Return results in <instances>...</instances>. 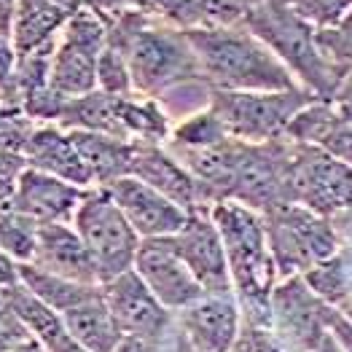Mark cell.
Instances as JSON below:
<instances>
[{"label": "cell", "instance_id": "obj_29", "mask_svg": "<svg viewBox=\"0 0 352 352\" xmlns=\"http://www.w3.org/2000/svg\"><path fill=\"white\" fill-rule=\"evenodd\" d=\"M97 89L105 91V94H113V97L135 94L126 57L118 52L116 46H111V43L102 49L100 62H97Z\"/></svg>", "mask_w": 352, "mask_h": 352}, {"label": "cell", "instance_id": "obj_13", "mask_svg": "<svg viewBox=\"0 0 352 352\" xmlns=\"http://www.w3.org/2000/svg\"><path fill=\"white\" fill-rule=\"evenodd\" d=\"M135 272L143 277L151 294L170 312H180L188 304L207 296L199 280L191 274V269L183 264V258L175 253L170 236L143 239L138 258H135Z\"/></svg>", "mask_w": 352, "mask_h": 352}, {"label": "cell", "instance_id": "obj_11", "mask_svg": "<svg viewBox=\"0 0 352 352\" xmlns=\"http://www.w3.org/2000/svg\"><path fill=\"white\" fill-rule=\"evenodd\" d=\"M102 298L124 336L159 344L170 331V309L151 294V288L135 269L102 283Z\"/></svg>", "mask_w": 352, "mask_h": 352}, {"label": "cell", "instance_id": "obj_33", "mask_svg": "<svg viewBox=\"0 0 352 352\" xmlns=\"http://www.w3.org/2000/svg\"><path fill=\"white\" fill-rule=\"evenodd\" d=\"M331 102H333V108H336L342 116L352 121V67L344 70V76H342L339 87H336V91H333Z\"/></svg>", "mask_w": 352, "mask_h": 352}, {"label": "cell", "instance_id": "obj_16", "mask_svg": "<svg viewBox=\"0 0 352 352\" xmlns=\"http://www.w3.org/2000/svg\"><path fill=\"white\" fill-rule=\"evenodd\" d=\"M89 188L73 186L62 177L25 167L16 177L11 207L35 223H70Z\"/></svg>", "mask_w": 352, "mask_h": 352}, {"label": "cell", "instance_id": "obj_26", "mask_svg": "<svg viewBox=\"0 0 352 352\" xmlns=\"http://www.w3.org/2000/svg\"><path fill=\"white\" fill-rule=\"evenodd\" d=\"M304 283L312 288V294L318 298H323L328 307H342L352 294V280H350V269L344 264V256L336 253L331 258H325L320 264H315L312 269H307L304 274Z\"/></svg>", "mask_w": 352, "mask_h": 352}, {"label": "cell", "instance_id": "obj_31", "mask_svg": "<svg viewBox=\"0 0 352 352\" xmlns=\"http://www.w3.org/2000/svg\"><path fill=\"white\" fill-rule=\"evenodd\" d=\"M285 3L315 30L339 25L347 16V11H352V0H285Z\"/></svg>", "mask_w": 352, "mask_h": 352}, {"label": "cell", "instance_id": "obj_40", "mask_svg": "<svg viewBox=\"0 0 352 352\" xmlns=\"http://www.w3.org/2000/svg\"><path fill=\"white\" fill-rule=\"evenodd\" d=\"M8 352H46V350H43V347H41V344H38V342H35V339L30 336V339L19 342V344H16L14 350H8Z\"/></svg>", "mask_w": 352, "mask_h": 352}, {"label": "cell", "instance_id": "obj_22", "mask_svg": "<svg viewBox=\"0 0 352 352\" xmlns=\"http://www.w3.org/2000/svg\"><path fill=\"white\" fill-rule=\"evenodd\" d=\"M57 124L67 132H100V135H111L129 140L121 118H118V105L113 94H105L100 89L73 97L62 105Z\"/></svg>", "mask_w": 352, "mask_h": 352}, {"label": "cell", "instance_id": "obj_9", "mask_svg": "<svg viewBox=\"0 0 352 352\" xmlns=\"http://www.w3.org/2000/svg\"><path fill=\"white\" fill-rule=\"evenodd\" d=\"M288 191L291 202L336 221L352 212V164L331 156L323 148L291 140Z\"/></svg>", "mask_w": 352, "mask_h": 352}, {"label": "cell", "instance_id": "obj_32", "mask_svg": "<svg viewBox=\"0 0 352 352\" xmlns=\"http://www.w3.org/2000/svg\"><path fill=\"white\" fill-rule=\"evenodd\" d=\"M232 352H285V347L280 344L272 328L242 323V331L236 336Z\"/></svg>", "mask_w": 352, "mask_h": 352}, {"label": "cell", "instance_id": "obj_7", "mask_svg": "<svg viewBox=\"0 0 352 352\" xmlns=\"http://www.w3.org/2000/svg\"><path fill=\"white\" fill-rule=\"evenodd\" d=\"M70 223L78 232L81 242L87 245L89 256L97 266L100 285L135 269V258L143 239L124 218V212L118 210L105 188H97V186L89 188Z\"/></svg>", "mask_w": 352, "mask_h": 352}, {"label": "cell", "instance_id": "obj_8", "mask_svg": "<svg viewBox=\"0 0 352 352\" xmlns=\"http://www.w3.org/2000/svg\"><path fill=\"white\" fill-rule=\"evenodd\" d=\"M108 19L81 6L59 32L49 70V87L62 100H73L97 89V62L108 46Z\"/></svg>", "mask_w": 352, "mask_h": 352}, {"label": "cell", "instance_id": "obj_24", "mask_svg": "<svg viewBox=\"0 0 352 352\" xmlns=\"http://www.w3.org/2000/svg\"><path fill=\"white\" fill-rule=\"evenodd\" d=\"M19 269V280L25 283L32 296H38L46 307H52L54 312H65L70 309L73 304L84 301L91 294L100 291V285H81V283H70V280H62V277H54V274H46L41 269H35L32 264H16Z\"/></svg>", "mask_w": 352, "mask_h": 352}, {"label": "cell", "instance_id": "obj_21", "mask_svg": "<svg viewBox=\"0 0 352 352\" xmlns=\"http://www.w3.org/2000/svg\"><path fill=\"white\" fill-rule=\"evenodd\" d=\"M70 138L97 188H105L116 183L118 177L129 175L132 140H121V138L100 135V132H70Z\"/></svg>", "mask_w": 352, "mask_h": 352}, {"label": "cell", "instance_id": "obj_5", "mask_svg": "<svg viewBox=\"0 0 352 352\" xmlns=\"http://www.w3.org/2000/svg\"><path fill=\"white\" fill-rule=\"evenodd\" d=\"M264 223L280 280L304 274L307 269L339 253L336 223L298 202H285L266 210Z\"/></svg>", "mask_w": 352, "mask_h": 352}, {"label": "cell", "instance_id": "obj_37", "mask_svg": "<svg viewBox=\"0 0 352 352\" xmlns=\"http://www.w3.org/2000/svg\"><path fill=\"white\" fill-rule=\"evenodd\" d=\"M116 352H162L159 344H151L143 339H132V336H124V342L116 347Z\"/></svg>", "mask_w": 352, "mask_h": 352}, {"label": "cell", "instance_id": "obj_43", "mask_svg": "<svg viewBox=\"0 0 352 352\" xmlns=\"http://www.w3.org/2000/svg\"><path fill=\"white\" fill-rule=\"evenodd\" d=\"M245 6H248V0H245Z\"/></svg>", "mask_w": 352, "mask_h": 352}, {"label": "cell", "instance_id": "obj_38", "mask_svg": "<svg viewBox=\"0 0 352 352\" xmlns=\"http://www.w3.org/2000/svg\"><path fill=\"white\" fill-rule=\"evenodd\" d=\"M14 186H16V180L8 175H0V210H6V207L11 205V194H14Z\"/></svg>", "mask_w": 352, "mask_h": 352}, {"label": "cell", "instance_id": "obj_4", "mask_svg": "<svg viewBox=\"0 0 352 352\" xmlns=\"http://www.w3.org/2000/svg\"><path fill=\"white\" fill-rule=\"evenodd\" d=\"M245 28L272 49V54L291 70L298 87L312 91L318 100L333 97L344 73L323 54L318 30L301 19L285 0L250 3L245 11Z\"/></svg>", "mask_w": 352, "mask_h": 352}, {"label": "cell", "instance_id": "obj_10", "mask_svg": "<svg viewBox=\"0 0 352 352\" xmlns=\"http://www.w3.org/2000/svg\"><path fill=\"white\" fill-rule=\"evenodd\" d=\"M272 331L285 352H312L328 333L331 309L301 274L283 277L272 291Z\"/></svg>", "mask_w": 352, "mask_h": 352}, {"label": "cell", "instance_id": "obj_20", "mask_svg": "<svg viewBox=\"0 0 352 352\" xmlns=\"http://www.w3.org/2000/svg\"><path fill=\"white\" fill-rule=\"evenodd\" d=\"M62 323L87 352H116V347L124 342V331L118 328L113 312L102 298V285L97 294L65 309Z\"/></svg>", "mask_w": 352, "mask_h": 352}, {"label": "cell", "instance_id": "obj_39", "mask_svg": "<svg viewBox=\"0 0 352 352\" xmlns=\"http://www.w3.org/2000/svg\"><path fill=\"white\" fill-rule=\"evenodd\" d=\"M312 352H344V350L339 347V342H336V339H333V333L328 331V333H325V339Z\"/></svg>", "mask_w": 352, "mask_h": 352}, {"label": "cell", "instance_id": "obj_30", "mask_svg": "<svg viewBox=\"0 0 352 352\" xmlns=\"http://www.w3.org/2000/svg\"><path fill=\"white\" fill-rule=\"evenodd\" d=\"M318 43L333 67H339L342 73L352 67V11H347L339 25L318 30Z\"/></svg>", "mask_w": 352, "mask_h": 352}, {"label": "cell", "instance_id": "obj_23", "mask_svg": "<svg viewBox=\"0 0 352 352\" xmlns=\"http://www.w3.org/2000/svg\"><path fill=\"white\" fill-rule=\"evenodd\" d=\"M118 118L129 135V140H143V143H159L164 146L173 135V121L164 113V108L146 94H126L116 97Z\"/></svg>", "mask_w": 352, "mask_h": 352}, {"label": "cell", "instance_id": "obj_19", "mask_svg": "<svg viewBox=\"0 0 352 352\" xmlns=\"http://www.w3.org/2000/svg\"><path fill=\"white\" fill-rule=\"evenodd\" d=\"M22 156H25V164L32 170L62 177L81 188H94L91 175L70 132L62 129L59 124H35L30 140L22 148Z\"/></svg>", "mask_w": 352, "mask_h": 352}, {"label": "cell", "instance_id": "obj_35", "mask_svg": "<svg viewBox=\"0 0 352 352\" xmlns=\"http://www.w3.org/2000/svg\"><path fill=\"white\" fill-rule=\"evenodd\" d=\"M328 331L333 333V339L339 342V347L344 352H352V323L347 318L339 315V309H331V320H328Z\"/></svg>", "mask_w": 352, "mask_h": 352}, {"label": "cell", "instance_id": "obj_12", "mask_svg": "<svg viewBox=\"0 0 352 352\" xmlns=\"http://www.w3.org/2000/svg\"><path fill=\"white\" fill-rule=\"evenodd\" d=\"M170 239H173L175 253L183 258V264L191 269V274L205 288V294H234L223 242L210 215V207L191 210L183 229Z\"/></svg>", "mask_w": 352, "mask_h": 352}, {"label": "cell", "instance_id": "obj_14", "mask_svg": "<svg viewBox=\"0 0 352 352\" xmlns=\"http://www.w3.org/2000/svg\"><path fill=\"white\" fill-rule=\"evenodd\" d=\"M105 191L124 212V218L132 223V229L140 234V239L177 234L188 218L183 207L132 175L118 177L116 183L105 186Z\"/></svg>", "mask_w": 352, "mask_h": 352}, {"label": "cell", "instance_id": "obj_18", "mask_svg": "<svg viewBox=\"0 0 352 352\" xmlns=\"http://www.w3.org/2000/svg\"><path fill=\"white\" fill-rule=\"evenodd\" d=\"M30 264L46 274H54L81 285H100L97 266L89 256L73 223H41L38 242Z\"/></svg>", "mask_w": 352, "mask_h": 352}, {"label": "cell", "instance_id": "obj_28", "mask_svg": "<svg viewBox=\"0 0 352 352\" xmlns=\"http://www.w3.org/2000/svg\"><path fill=\"white\" fill-rule=\"evenodd\" d=\"M226 140H229L226 126L221 124V118L207 108V111H199L194 116L177 121L175 126H173V135H170L167 143L177 148H210V146H221Z\"/></svg>", "mask_w": 352, "mask_h": 352}, {"label": "cell", "instance_id": "obj_36", "mask_svg": "<svg viewBox=\"0 0 352 352\" xmlns=\"http://www.w3.org/2000/svg\"><path fill=\"white\" fill-rule=\"evenodd\" d=\"M16 0H0V35L11 41V25H14Z\"/></svg>", "mask_w": 352, "mask_h": 352}, {"label": "cell", "instance_id": "obj_1", "mask_svg": "<svg viewBox=\"0 0 352 352\" xmlns=\"http://www.w3.org/2000/svg\"><path fill=\"white\" fill-rule=\"evenodd\" d=\"M108 43L126 57L138 94L159 97L177 84L202 78L188 32L173 22L126 11L111 22Z\"/></svg>", "mask_w": 352, "mask_h": 352}, {"label": "cell", "instance_id": "obj_34", "mask_svg": "<svg viewBox=\"0 0 352 352\" xmlns=\"http://www.w3.org/2000/svg\"><path fill=\"white\" fill-rule=\"evenodd\" d=\"M30 339L28 328L22 323H11V320H3L0 318V352L14 350L19 342Z\"/></svg>", "mask_w": 352, "mask_h": 352}, {"label": "cell", "instance_id": "obj_17", "mask_svg": "<svg viewBox=\"0 0 352 352\" xmlns=\"http://www.w3.org/2000/svg\"><path fill=\"white\" fill-rule=\"evenodd\" d=\"M129 175L143 180L146 186L156 188L167 199H173L186 212L210 207L199 188V183L191 177V173L177 162L175 156L159 143H143L132 140V162H129Z\"/></svg>", "mask_w": 352, "mask_h": 352}, {"label": "cell", "instance_id": "obj_3", "mask_svg": "<svg viewBox=\"0 0 352 352\" xmlns=\"http://www.w3.org/2000/svg\"><path fill=\"white\" fill-rule=\"evenodd\" d=\"M212 91H291L298 87L291 70L272 54L258 35L242 25L186 30Z\"/></svg>", "mask_w": 352, "mask_h": 352}, {"label": "cell", "instance_id": "obj_42", "mask_svg": "<svg viewBox=\"0 0 352 352\" xmlns=\"http://www.w3.org/2000/svg\"><path fill=\"white\" fill-rule=\"evenodd\" d=\"M250 3H264V0H248V6H250Z\"/></svg>", "mask_w": 352, "mask_h": 352}, {"label": "cell", "instance_id": "obj_41", "mask_svg": "<svg viewBox=\"0 0 352 352\" xmlns=\"http://www.w3.org/2000/svg\"><path fill=\"white\" fill-rule=\"evenodd\" d=\"M177 352H197V350H194V347H191V344H188V342L180 336V347H177Z\"/></svg>", "mask_w": 352, "mask_h": 352}, {"label": "cell", "instance_id": "obj_15", "mask_svg": "<svg viewBox=\"0 0 352 352\" xmlns=\"http://www.w3.org/2000/svg\"><path fill=\"white\" fill-rule=\"evenodd\" d=\"M177 315L180 336L197 352H232L245 323L234 294H207Z\"/></svg>", "mask_w": 352, "mask_h": 352}, {"label": "cell", "instance_id": "obj_25", "mask_svg": "<svg viewBox=\"0 0 352 352\" xmlns=\"http://www.w3.org/2000/svg\"><path fill=\"white\" fill-rule=\"evenodd\" d=\"M245 0H175V25L180 30L234 28L245 22Z\"/></svg>", "mask_w": 352, "mask_h": 352}, {"label": "cell", "instance_id": "obj_2", "mask_svg": "<svg viewBox=\"0 0 352 352\" xmlns=\"http://www.w3.org/2000/svg\"><path fill=\"white\" fill-rule=\"evenodd\" d=\"M223 242L232 288L242 309V320L272 328V291L280 283L277 266L266 239L264 212L239 202H218L210 207Z\"/></svg>", "mask_w": 352, "mask_h": 352}, {"label": "cell", "instance_id": "obj_6", "mask_svg": "<svg viewBox=\"0 0 352 352\" xmlns=\"http://www.w3.org/2000/svg\"><path fill=\"white\" fill-rule=\"evenodd\" d=\"M318 100L307 89L291 91H212L210 111L221 118L229 138L242 143H272L288 135L294 116Z\"/></svg>", "mask_w": 352, "mask_h": 352}, {"label": "cell", "instance_id": "obj_27", "mask_svg": "<svg viewBox=\"0 0 352 352\" xmlns=\"http://www.w3.org/2000/svg\"><path fill=\"white\" fill-rule=\"evenodd\" d=\"M38 226L41 223L30 221L11 205L0 210V250L16 264H30L38 242Z\"/></svg>", "mask_w": 352, "mask_h": 352}]
</instances>
